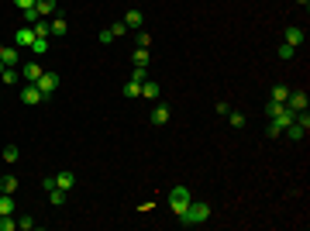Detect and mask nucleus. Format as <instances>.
<instances>
[{"instance_id":"nucleus-1","label":"nucleus","mask_w":310,"mask_h":231,"mask_svg":"<svg viewBox=\"0 0 310 231\" xmlns=\"http://www.w3.org/2000/svg\"><path fill=\"white\" fill-rule=\"evenodd\" d=\"M207 218H210V204H207V200H190V207L183 211L179 221H183V225H204Z\"/></svg>"},{"instance_id":"nucleus-2","label":"nucleus","mask_w":310,"mask_h":231,"mask_svg":"<svg viewBox=\"0 0 310 231\" xmlns=\"http://www.w3.org/2000/svg\"><path fill=\"white\" fill-rule=\"evenodd\" d=\"M190 200H193L190 186H172V193H169V207H172L176 218H183V211L190 207Z\"/></svg>"},{"instance_id":"nucleus-3","label":"nucleus","mask_w":310,"mask_h":231,"mask_svg":"<svg viewBox=\"0 0 310 231\" xmlns=\"http://www.w3.org/2000/svg\"><path fill=\"white\" fill-rule=\"evenodd\" d=\"M35 86L42 90V97H52L55 86H59V73H42V76L35 79Z\"/></svg>"},{"instance_id":"nucleus-4","label":"nucleus","mask_w":310,"mask_h":231,"mask_svg":"<svg viewBox=\"0 0 310 231\" xmlns=\"http://www.w3.org/2000/svg\"><path fill=\"white\" fill-rule=\"evenodd\" d=\"M35 38H38V35H35V28H31V24H24V28H17V31H14V45H17V49H31V42H35Z\"/></svg>"},{"instance_id":"nucleus-5","label":"nucleus","mask_w":310,"mask_h":231,"mask_svg":"<svg viewBox=\"0 0 310 231\" xmlns=\"http://www.w3.org/2000/svg\"><path fill=\"white\" fill-rule=\"evenodd\" d=\"M42 100H45V97H42V90H38L35 83H28V86L21 90V104H28V107H31V104H42Z\"/></svg>"},{"instance_id":"nucleus-6","label":"nucleus","mask_w":310,"mask_h":231,"mask_svg":"<svg viewBox=\"0 0 310 231\" xmlns=\"http://www.w3.org/2000/svg\"><path fill=\"white\" fill-rule=\"evenodd\" d=\"M286 111H293V114L307 111V93H290L286 97Z\"/></svg>"},{"instance_id":"nucleus-7","label":"nucleus","mask_w":310,"mask_h":231,"mask_svg":"<svg viewBox=\"0 0 310 231\" xmlns=\"http://www.w3.org/2000/svg\"><path fill=\"white\" fill-rule=\"evenodd\" d=\"M42 73H45V69H42L38 62H24V66H21V79H24V83H35Z\"/></svg>"},{"instance_id":"nucleus-8","label":"nucleus","mask_w":310,"mask_h":231,"mask_svg":"<svg viewBox=\"0 0 310 231\" xmlns=\"http://www.w3.org/2000/svg\"><path fill=\"white\" fill-rule=\"evenodd\" d=\"M169 117H172V111H169L165 104H155V107H152V114H149V121H152V124H165Z\"/></svg>"},{"instance_id":"nucleus-9","label":"nucleus","mask_w":310,"mask_h":231,"mask_svg":"<svg viewBox=\"0 0 310 231\" xmlns=\"http://www.w3.org/2000/svg\"><path fill=\"white\" fill-rule=\"evenodd\" d=\"M73 183H76V173H73V169L55 173V186H59V190H73Z\"/></svg>"},{"instance_id":"nucleus-10","label":"nucleus","mask_w":310,"mask_h":231,"mask_svg":"<svg viewBox=\"0 0 310 231\" xmlns=\"http://www.w3.org/2000/svg\"><path fill=\"white\" fill-rule=\"evenodd\" d=\"M0 59H3V66H17V62H21V49H17V45H14V49L3 45V49H0Z\"/></svg>"},{"instance_id":"nucleus-11","label":"nucleus","mask_w":310,"mask_h":231,"mask_svg":"<svg viewBox=\"0 0 310 231\" xmlns=\"http://www.w3.org/2000/svg\"><path fill=\"white\" fill-rule=\"evenodd\" d=\"M49 31H52V35H55V38H62V35H66V31H69V21H66V17H62V14H55V21H52V24H49Z\"/></svg>"},{"instance_id":"nucleus-12","label":"nucleus","mask_w":310,"mask_h":231,"mask_svg":"<svg viewBox=\"0 0 310 231\" xmlns=\"http://www.w3.org/2000/svg\"><path fill=\"white\" fill-rule=\"evenodd\" d=\"M35 10H38V17H52L55 14V0H35Z\"/></svg>"},{"instance_id":"nucleus-13","label":"nucleus","mask_w":310,"mask_h":231,"mask_svg":"<svg viewBox=\"0 0 310 231\" xmlns=\"http://www.w3.org/2000/svg\"><path fill=\"white\" fill-rule=\"evenodd\" d=\"M286 45H304V28H286Z\"/></svg>"},{"instance_id":"nucleus-14","label":"nucleus","mask_w":310,"mask_h":231,"mask_svg":"<svg viewBox=\"0 0 310 231\" xmlns=\"http://www.w3.org/2000/svg\"><path fill=\"white\" fill-rule=\"evenodd\" d=\"M121 93H124L128 100H135V97H142V83H135V79H128V83L121 86Z\"/></svg>"},{"instance_id":"nucleus-15","label":"nucleus","mask_w":310,"mask_h":231,"mask_svg":"<svg viewBox=\"0 0 310 231\" xmlns=\"http://www.w3.org/2000/svg\"><path fill=\"white\" fill-rule=\"evenodd\" d=\"M283 135H286V138H290V142H304V138H307V131H304V128H300V124H297V121H293V124H290V128H286V131H283Z\"/></svg>"},{"instance_id":"nucleus-16","label":"nucleus","mask_w":310,"mask_h":231,"mask_svg":"<svg viewBox=\"0 0 310 231\" xmlns=\"http://www.w3.org/2000/svg\"><path fill=\"white\" fill-rule=\"evenodd\" d=\"M124 24H128V28H142V24H145L142 10H128V14H124Z\"/></svg>"},{"instance_id":"nucleus-17","label":"nucleus","mask_w":310,"mask_h":231,"mask_svg":"<svg viewBox=\"0 0 310 231\" xmlns=\"http://www.w3.org/2000/svg\"><path fill=\"white\" fill-rule=\"evenodd\" d=\"M286 97H290V90H286L283 83H276V86H272V93H269V100H276V104H286Z\"/></svg>"},{"instance_id":"nucleus-18","label":"nucleus","mask_w":310,"mask_h":231,"mask_svg":"<svg viewBox=\"0 0 310 231\" xmlns=\"http://www.w3.org/2000/svg\"><path fill=\"white\" fill-rule=\"evenodd\" d=\"M49 204H52V207H62V204H66V190H59V186L49 190Z\"/></svg>"},{"instance_id":"nucleus-19","label":"nucleus","mask_w":310,"mask_h":231,"mask_svg":"<svg viewBox=\"0 0 310 231\" xmlns=\"http://www.w3.org/2000/svg\"><path fill=\"white\" fill-rule=\"evenodd\" d=\"M131 62L135 66H149V49H135L131 52Z\"/></svg>"},{"instance_id":"nucleus-20","label":"nucleus","mask_w":310,"mask_h":231,"mask_svg":"<svg viewBox=\"0 0 310 231\" xmlns=\"http://www.w3.org/2000/svg\"><path fill=\"white\" fill-rule=\"evenodd\" d=\"M0 214H14V197L10 193H0Z\"/></svg>"},{"instance_id":"nucleus-21","label":"nucleus","mask_w":310,"mask_h":231,"mask_svg":"<svg viewBox=\"0 0 310 231\" xmlns=\"http://www.w3.org/2000/svg\"><path fill=\"white\" fill-rule=\"evenodd\" d=\"M142 97L155 100V97H158V83H149V79H145V83H142Z\"/></svg>"},{"instance_id":"nucleus-22","label":"nucleus","mask_w":310,"mask_h":231,"mask_svg":"<svg viewBox=\"0 0 310 231\" xmlns=\"http://www.w3.org/2000/svg\"><path fill=\"white\" fill-rule=\"evenodd\" d=\"M0 190H3V193H14V190H17V176H3V179H0Z\"/></svg>"},{"instance_id":"nucleus-23","label":"nucleus","mask_w":310,"mask_h":231,"mask_svg":"<svg viewBox=\"0 0 310 231\" xmlns=\"http://www.w3.org/2000/svg\"><path fill=\"white\" fill-rule=\"evenodd\" d=\"M17 159H21V149H17V145H7V149H3V162H17Z\"/></svg>"},{"instance_id":"nucleus-24","label":"nucleus","mask_w":310,"mask_h":231,"mask_svg":"<svg viewBox=\"0 0 310 231\" xmlns=\"http://www.w3.org/2000/svg\"><path fill=\"white\" fill-rule=\"evenodd\" d=\"M228 121H231V128H245V114H238V111H228Z\"/></svg>"},{"instance_id":"nucleus-25","label":"nucleus","mask_w":310,"mask_h":231,"mask_svg":"<svg viewBox=\"0 0 310 231\" xmlns=\"http://www.w3.org/2000/svg\"><path fill=\"white\" fill-rule=\"evenodd\" d=\"M128 31H131V28H128L124 21H117V24H110V35H114V38H121V35H128Z\"/></svg>"},{"instance_id":"nucleus-26","label":"nucleus","mask_w":310,"mask_h":231,"mask_svg":"<svg viewBox=\"0 0 310 231\" xmlns=\"http://www.w3.org/2000/svg\"><path fill=\"white\" fill-rule=\"evenodd\" d=\"M31 28H35V35H38V38H49V35H52V31H49V24H45V17H42L38 24H31Z\"/></svg>"},{"instance_id":"nucleus-27","label":"nucleus","mask_w":310,"mask_h":231,"mask_svg":"<svg viewBox=\"0 0 310 231\" xmlns=\"http://www.w3.org/2000/svg\"><path fill=\"white\" fill-rule=\"evenodd\" d=\"M31 52H38V56L49 52V38H35V42H31Z\"/></svg>"},{"instance_id":"nucleus-28","label":"nucleus","mask_w":310,"mask_h":231,"mask_svg":"<svg viewBox=\"0 0 310 231\" xmlns=\"http://www.w3.org/2000/svg\"><path fill=\"white\" fill-rule=\"evenodd\" d=\"M276 56H279V59H293V56H297V49H293V45H286V42H283V45H279V52H276Z\"/></svg>"},{"instance_id":"nucleus-29","label":"nucleus","mask_w":310,"mask_h":231,"mask_svg":"<svg viewBox=\"0 0 310 231\" xmlns=\"http://www.w3.org/2000/svg\"><path fill=\"white\" fill-rule=\"evenodd\" d=\"M297 124H300L304 131H310V114H307V111H300V114H297Z\"/></svg>"},{"instance_id":"nucleus-30","label":"nucleus","mask_w":310,"mask_h":231,"mask_svg":"<svg viewBox=\"0 0 310 231\" xmlns=\"http://www.w3.org/2000/svg\"><path fill=\"white\" fill-rule=\"evenodd\" d=\"M21 14H24V21H28V24H38V21H42V17H38V10H35V7H31V10H21Z\"/></svg>"},{"instance_id":"nucleus-31","label":"nucleus","mask_w":310,"mask_h":231,"mask_svg":"<svg viewBox=\"0 0 310 231\" xmlns=\"http://www.w3.org/2000/svg\"><path fill=\"white\" fill-rule=\"evenodd\" d=\"M152 45V35L149 31H138V49H149Z\"/></svg>"},{"instance_id":"nucleus-32","label":"nucleus","mask_w":310,"mask_h":231,"mask_svg":"<svg viewBox=\"0 0 310 231\" xmlns=\"http://www.w3.org/2000/svg\"><path fill=\"white\" fill-rule=\"evenodd\" d=\"M131 79H135V83H145V66H135V73H131Z\"/></svg>"},{"instance_id":"nucleus-33","label":"nucleus","mask_w":310,"mask_h":231,"mask_svg":"<svg viewBox=\"0 0 310 231\" xmlns=\"http://www.w3.org/2000/svg\"><path fill=\"white\" fill-rule=\"evenodd\" d=\"M17 228H21V231H31V228H35V218H21V221H17Z\"/></svg>"},{"instance_id":"nucleus-34","label":"nucleus","mask_w":310,"mask_h":231,"mask_svg":"<svg viewBox=\"0 0 310 231\" xmlns=\"http://www.w3.org/2000/svg\"><path fill=\"white\" fill-rule=\"evenodd\" d=\"M279 135H283V128H279L276 121H269V138H279Z\"/></svg>"},{"instance_id":"nucleus-35","label":"nucleus","mask_w":310,"mask_h":231,"mask_svg":"<svg viewBox=\"0 0 310 231\" xmlns=\"http://www.w3.org/2000/svg\"><path fill=\"white\" fill-rule=\"evenodd\" d=\"M14 7H17V10H31V7H35V0H14Z\"/></svg>"},{"instance_id":"nucleus-36","label":"nucleus","mask_w":310,"mask_h":231,"mask_svg":"<svg viewBox=\"0 0 310 231\" xmlns=\"http://www.w3.org/2000/svg\"><path fill=\"white\" fill-rule=\"evenodd\" d=\"M214 111H217V114H228V111H231V104H228V100H217V107H214Z\"/></svg>"},{"instance_id":"nucleus-37","label":"nucleus","mask_w":310,"mask_h":231,"mask_svg":"<svg viewBox=\"0 0 310 231\" xmlns=\"http://www.w3.org/2000/svg\"><path fill=\"white\" fill-rule=\"evenodd\" d=\"M3 69H7V66H3V59H0V73H3Z\"/></svg>"},{"instance_id":"nucleus-38","label":"nucleus","mask_w":310,"mask_h":231,"mask_svg":"<svg viewBox=\"0 0 310 231\" xmlns=\"http://www.w3.org/2000/svg\"><path fill=\"white\" fill-rule=\"evenodd\" d=\"M297 3H304V7H307V3H310V0H297Z\"/></svg>"},{"instance_id":"nucleus-39","label":"nucleus","mask_w":310,"mask_h":231,"mask_svg":"<svg viewBox=\"0 0 310 231\" xmlns=\"http://www.w3.org/2000/svg\"><path fill=\"white\" fill-rule=\"evenodd\" d=\"M0 49H3V42H0Z\"/></svg>"}]
</instances>
